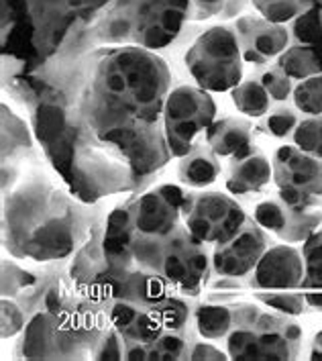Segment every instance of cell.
Masks as SVG:
<instances>
[{
    "label": "cell",
    "instance_id": "obj_1",
    "mask_svg": "<svg viewBox=\"0 0 322 361\" xmlns=\"http://www.w3.org/2000/svg\"><path fill=\"white\" fill-rule=\"evenodd\" d=\"M170 84L166 63L147 49H116L98 63L90 123L98 131L133 125L135 118L153 123Z\"/></svg>",
    "mask_w": 322,
    "mask_h": 361
},
{
    "label": "cell",
    "instance_id": "obj_2",
    "mask_svg": "<svg viewBox=\"0 0 322 361\" xmlns=\"http://www.w3.org/2000/svg\"><path fill=\"white\" fill-rule=\"evenodd\" d=\"M243 49L237 35L227 27H212L202 33L186 56L194 80L212 92H227L241 82Z\"/></svg>",
    "mask_w": 322,
    "mask_h": 361
},
{
    "label": "cell",
    "instance_id": "obj_3",
    "mask_svg": "<svg viewBox=\"0 0 322 361\" xmlns=\"http://www.w3.org/2000/svg\"><path fill=\"white\" fill-rule=\"evenodd\" d=\"M182 210L186 214L188 235L198 245H223L230 241L247 223L243 209L233 198L218 192L186 196Z\"/></svg>",
    "mask_w": 322,
    "mask_h": 361
},
{
    "label": "cell",
    "instance_id": "obj_4",
    "mask_svg": "<svg viewBox=\"0 0 322 361\" xmlns=\"http://www.w3.org/2000/svg\"><path fill=\"white\" fill-rule=\"evenodd\" d=\"M216 113V106L206 92L180 86L166 98V139L173 155L186 157L194 147L192 139L206 129Z\"/></svg>",
    "mask_w": 322,
    "mask_h": 361
},
{
    "label": "cell",
    "instance_id": "obj_5",
    "mask_svg": "<svg viewBox=\"0 0 322 361\" xmlns=\"http://www.w3.org/2000/svg\"><path fill=\"white\" fill-rule=\"evenodd\" d=\"M266 253V235L259 225L245 223L230 241L216 245L214 271L223 278H243L259 264Z\"/></svg>",
    "mask_w": 322,
    "mask_h": 361
},
{
    "label": "cell",
    "instance_id": "obj_6",
    "mask_svg": "<svg viewBox=\"0 0 322 361\" xmlns=\"http://www.w3.org/2000/svg\"><path fill=\"white\" fill-rule=\"evenodd\" d=\"M304 262L300 251L290 245L267 249L253 269L251 286L259 290H292L302 284Z\"/></svg>",
    "mask_w": 322,
    "mask_h": 361
},
{
    "label": "cell",
    "instance_id": "obj_7",
    "mask_svg": "<svg viewBox=\"0 0 322 361\" xmlns=\"http://www.w3.org/2000/svg\"><path fill=\"white\" fill-rule=\"evenodd\" d=\"M273 164L278 186H294L308 196H322V159L296 145H282Z\"/></svg>",
    "mask_w": 322,
    "mask_h": 361
},
{
    "label": "cell",
    "instance_id": "obj_8",
    "mask_svg": "<svg viewBox=\"0 0 322 361\" xmlns=\"http://www.w3.org/2000/svg\"><path fill=\"white\" fill-rule=\"evenodd\" d=\"M161 271L171 284L184 290H196V286L209 274V257L200 251V245L192 237L190 241L173 239L163 253Z\"/></svg>",
    "mask_w": 322,
    "mask_h": 361
},
{
    "label": "cell",
    "instance_id": "obj_9",
    "mask_svg": "<svg viewBox=\"0 0 322 361\" xmlns=\"http://www.w3.org/2000/svg\"><path fill=\"white\" fill-rule=\"evenodd\" d=\"M180 207L173 204L163 192L157 190L141 196L133 204V227L145 237H166L175 228Z\"/></svg>",
    "mask_w": 322,
    "mask_h": 361
},
{
    "label": "cell",
    "instance_id": "obj_10",
    "mask_svg": "<svg viewBox=\"0 0 322 361\" xmlns=\"http://www.w3.org/2000/svg\"><path fill=\"white\" fill-rule=\"evenodd\" d=\"M239 31L247 39L243 56L247 61H255V63H264L267 57L282 54L290 41L287 31L273 23L243 19L239 23Z\"/></svg>",
    "mask_w": 322,
    "mask_h": 361
},
{
    "label": "cell",
    "instance_id": "obj_11",
    "mask_svg": "<svg viewBox=\"0 0 322 361\" xmlns=\"http://www.w3.org/2000/svg\"><path fill=\"white\" fill-rule=\"evenodd\" d=\"M206 143L216 155L243 159L251 155V127L239 118H225L209 129Z\"/></svg>",
    "mask_w": 322,
    "mask_h": 361
},
{
    "label": "cell",
    "instance_id": "obj_12",
    "mask_svg": "<svg viewBox=\"0 0 322 361\" xmlns=\"http://www.w3.org/2000/svg\"><path fill=\"white\" fill-rule=\"evenodd\" d=\"M271 180V166L264 155L251 153L235 164L227 180V188L230 194L243 196L251 192L261 190Z\"/></svg>",
    "mask_w": 322,
    "mask_h": 361
},
{
    "label": "cell",
    "instance_id": "obj_13",
    "mask_svg": "<svg viewBox=\"0 0 322 361\" xmlns=\"http://www.w3.org/2000/svg\"><path fill=\"white\" fill-rule=\"evenodd\" d=\"M216 153L206 147H198L182 159L180 164V180L194 188H202L212 184L218 178V161L214 157Z\"/></svg>",
    "mask_w": 322,
    "mask_h": 361
},
{
    "label": "cell",
    "instance_id": "obj_14",
    "mask_svg": "<svg viewBox=\"0 0 322 361\" xmlns=\"http://www.w3.org/2000/svg\"><path fill=\"white\" fill-rule=\"evenodd\" d=\"M131 212L129 210H114L109 219V231H106V253L113 259H127V255L133 251V239H131Z\"/></svg>",
    "mask_w": 322,
    "mask_h": 361
},
{
    "label": "cell",
    "instance_id": "obj_15",
    "mask_svg": "<svg viewBox=\"0 0 322 361\" xmlns=\"http://www.w3.org/2000/svg\"><path fill=\"white\" fill-rule=\"evenodd\" d=\"M31 247L39 249L35 257H61L72 249V233L70 228H66L59 223H51L47 227L37 228V233L33 235Z\"/></svg>",
    "mask_w": 322,
    "mask_h": 361
},
{
    "label": "cell",
    "instance_id": "obj_16",
    "mask_svg": "<svg viewBox=\"0 0 322 361\" xmlns=\"http://www.w3.org/2000/svg\"><path fill=\"white\" fill-rule=\"evenodd\" d=\"M269 92L261 82L249 80L239 84L233 90V102L243 114L249 116H264L269 111Z\"/></svg>",
    "mask_w": 322,
    "mask_h": 361
},
{
    "label": "cell",
    "instance_id": "obj_17",
    "mask_svg": "<svg viewBox=\"0 0 322 361\" xmlns=\"http://www.w3.org/2000/svg\"><path fill=\"white\" fill-rule=\"evenodd\" d=\"M196 326L198 333L206 339H221L233 326V312L227 306L209 305L196 310Z\"/></svg>",
    "mask_w": 322,
    "mask_h": 361
},
{
    "label": "cell",
    "instance_id": "obj_18",
    "mask_svg": "<svg viewBox=\"0 0 322 361\" xmlns=\"http://www.w3.org/2000/svg\"><path fill=\"white\" fill-rule=\"evenodd\" d=\"M280 70L290 78H308L322 72V61L312 47H294L280 59Z\"/></svg>",
    "mask_w": 322,
    "mask_h": 361
},
{
    "label": "cell",
    "instance_id": "obj_19",
    "mask_svg": "<svg viewBox=\"0 0 322 361\" xmlns=\"http://www.w3.org/2000/svg\"><path fill=\"white\" fill-rule=\"evenodd\" d=\"M304 280L306 290H322V231L312 233L304 243Z\"/></svg>",
    "mask_w": 322,
    "mask_h": 361
},
{
    "label": "cell",
    "instance_id": "obj_20",
    "mask_svg": "<svg viewBox=\"0 0 322 361\" xmlns=\"http://www.w3.org/2000/svg\"><path fill=\"white\" fill-rule=\"evenodd\" d=\"M253 4L259 8L267 23L280 25L306 13L312 6V0H253Z\"/></svg>",
    "mask_w": 322,
    "mask_h": 361
},
{
    "label": "cell",
    "instance_id": "obj_21",
    "mask_svg": "<svg viewBox=\"0 0 322 361\" xmlns=\"http://www.w3.org/2000/svg\"><path fill=\"white\" fill-rule=\"evenodd\" d=\"M321 221L322 214H318V212L292 209V214L287 219V225H285V228L280 235L284 237L285 241H290V243L304 241V239H308L314 233V228L321 225Z\"/></svg>",
    "mask_w": 322,
    "mask_h": 361
},
{
    "label": "cell",
    "instance_id": "obj_22",
    "mask_svg": "<svg viewBox=\"0 0 322 361\" xmlns=\"http://www.w3.org/2000/svg\"><path fill=\"white\" fill-rule=\"evenodd\" d=\"M66 118L63 111L56 104H41L35 116V127L41 143H54L57 137L63 131Z\"/></svg>",
    "mask_w": 322,
    "mask_h": 361
},
{
    "label": "cell",
    "instance_id": "obj_23",
    "mask_svg": "<svg viewBox=\"0 0 322 361\" xmlns=\"http://www.w3.org/2000/svg\"><path fill=\"white\" fill-rule=\"evenodd\" d=\"M294 102L302 113L312 114V116L322 114V76L304 80L294 90Z\"/></svg>",
    "mask_w": 322,
    "mask_h": 361
},
{
    "label": "cell",
    "instance_id": "obj_24",
    "mask_svg": "<svg viewBox=\"0 0 322 361\" xmlns=\"http://www.w3.org/2000/svg\"><path fill=\"white\" fill-rule=\"evenodd\" d=\"M294 143L306 153H321L322 149V118H308L298 123L294 129Z\"/></svg>",
    "mask_w": 322,
    "mask_h": 361
},
{
    "label": "cell",
    "instance_id": "obj_25",
    "mask_svg": "<svg viewBox=\"0 0 322 361\" xmlns=\"http://www.w3.org/2000/svg\"><path fill=\"white\" fill-rule=\"evenodd\" d=\"M49 317L39 314L33 319V323L27 329V337H25V355L29 357H43L47 355L45 351V343L49 339V326H47Z\"/></svg>",
    "mask_w": 322,
    "mask_h": 361
},
{
    "label": "cell",
    "instance_id": "obj_26",
    "mask_svg": "<svg viewBox=\"0 0 322 361\" xmlns=\"http://www.w3.org/2000/svg\"><path fill=\"white\" fill-rule=\"evenodd\" d=\"M287 219H290V214L285 212L284 207H280L278 202H271V200L257 204V209H255V223L267 231L278 233V235L285 228Z\"/></svg>",
    "mask_w": 322,
    "mask_h": 361
},
{
    "label": "cell",
    "instance_id": "obj_27",
    "mask_svg": "<svg viewBox=\"0 0 322 361\" xmlns=\"http://www.w3.org/2000/svg\"><path fill=\"white\" fill-rule=\"evenodd\" d=\"M296 127H298V116L294 111L280 109V111L267 114L266 129L267 133L273 135V137H287L290 133H294Z\"/></svg>",
    "mask_w": 322,
    "mask_h": 361
},
{
    "label": "cell",
    "instance_id": "obj_28",
    "mask_svg": "<svg viewBox=\"0 0 322 361\" xmlns=\"http://www.w3.org/2000/svg\"><path fill=\"white\" fill-rule=\"evenodd\" d=\"M259 300L285 314H300L306 302L300 294H259Z\"/></svg>",
    "mask_w": 322,
    "mask_h": 361
},
{
    "label": "cell",
    "instance_id": "obj_29",
    "mask_svg": "<svg viewBox=\"0 0 322 361\" xmlns=\"http://www.w3.org/2000/svg\"><path fill=\"white\" fill-rule=\"evenodd\" d=\"M261 84L266 86V90L273 100H285L292 92V80L285 74L284 70H271L266 72L261 78Z\"/></svg>",
    "mask_w": 322,
    "mask_h": 361
},
{
    "label": "cell",
    "instance_id": "obj_30",
    "mask_svg": "<svg viewBox=\"0 0 322 361\" xmlns=\"http://www.w3.org/2000/svg\"><path fill=\"white\" fill-rule=\"evenodd\" d=\"M155 349L147 353V360L157 357V360H173V357H180L182 351H184V341L175 335H163V337H157L155 339Z\"/></svg>",
    "mask_w": 322,
    "mask_h": 361
},
{
    "label": "cell",
    "instance_id": "obj_31",
    "mask_svg": "<svg viewBox=\"0 0 322 361\" xmlns=\"http://www.w3.org/2000/svg\"><path fill=\"white\" fill-rule=\"evenodd\" d=\"M23 326V314L15 305L8 306V302L2 305V337L15 335Z\"/></svg>",
    "mask_w": 322,
    "mask_h": 361
},
{
    "label": "cell",
    "instance_id": "obj_32",
    "mask_svg": "<svg viewBox=\"0 0 322 361\" xmlns=\"http://www.w3.org/2000/svg\"><path fill=\"white\" fill-rule=\"evenodd\" d=\"M186 306L180 305V302H170L168 308L161 312V321L163 324H168L170 329H180L184 321H186Z\"/></svg>",
    "mask_w": 322,
    "mask_h": 361
},
{
    "label": "cell",
    "instance_id": "obj_33",
    "mask_svg": "<svg viewBox=\"0 0 322 361\" xmlns=\"http://www.w3.org/2000/svg\"><path fill=\"white\" fill-rule=\"evenodd\" d=\"M137 317H139V312L129 305H116L111 312V319L118 329H129L137 321Z\"/></svg>",
    "mask_w": 322,
    "mask_h": 361
},
{
    "label": "cell",
    "instance_id": "obj_34",
    "mask_svg": "<svg viewBox=\"0 0 322 361\" xmlns=\"http://www.w3.org/2000/svg\"><path fill=\"white\" fill-rule=\"evenodd\" d=\"M227 0H194L196 4V19H204V17H210L214 13H218L223 6H225Z\"/></svg>",
    "mask_w": 322,
    "mask_h": 361
},
{
    "label": "cell",
    "instance_id": "obj_35",
    "mask_svg": "<svg viewBox=\"0 0 322 361\" xmlns=\"http://www.w3.org/2000/svg\"><path fill=\"white\" fill-rule=\"evenodd\" d=\"M190 357H192V360H225L227 355H225L223 351L210 347V345L198 343V345L194 347V351L190 353Z\"/></svg>",
    "mask_w": 322,
    "mask_h": 361
},
{
    "label": "cell",
    "instance_id": "obj_36",
    "mask_svg": "<svg viewBox=\"0 0 322 361\" xmlns=\"http://www.w3.org/2000/svg\"><path fill=\"white\" fill-rule=\"evenodd\" d=\"M304 298H306V302L310 306L322 308V292H312V290H308V292L304 294Z\"/></svg>",
    "mask_w": 322,
    "mask_h": 361
},
{
    "label": "cell",
    "instance_id": "obj_37",
    "mask_svg": "<svg viewBox=\"0 0 322 361\" xmlns=\"http://www.w3.org/2000/svg\"><path fill=\"white\" fill-rule=\"evenodd\" d=\"M316 347H321L322 349V331L316 335Z\"/></svg>",
    "mask_w": 322,
    "mask_h": 361
},
{
    "label": "cell",
    "instance_id": "obj_38",
    "mask_svg": "<svg viewBox=\"0 0 322 361\" xmlns=\"http://www.w3.org/2000/svg\"><path fill=\"white\" fill-rule=\"evenodd\" d=\"M318 13H321V20H322V4H321V6H318Z\"/></svg>",
    "mask_w": 322,
    "mask_h": 361
}]
</instances>
